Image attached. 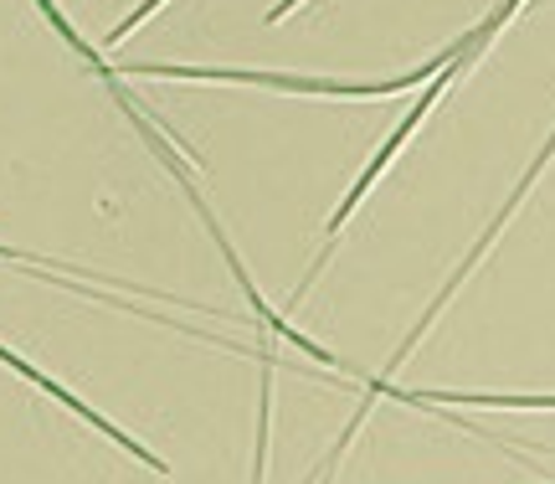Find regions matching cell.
Here are the masks:
<instances>
[{
  "mask_svg": "<svg viewBox=\"0 0 555 484\" xmlns=\"http://www.w3.org/2000/svg\"><path fill=\"white\" fill-rule=\"evenodd\" d=\"M0 361H5V366H16V371H21V377H26V382H31V386H37V392H47V397H52V403H57V407H67V412H78L82 423H88V428H99L103 438H114V444H119L124 454H129V459H139V464H150V469H155V474H170V464H159V459H155V454H150V448H144V444H139V438H129V433H124L119 423H108V418H103L99 407H88V403H82V397H78V392H67V386H62V382H52V377H47L41 366H31V361H26V356H16L11 345H0Z\"/></svg>",
  "mask_w": 555,
  "mask_h": 484,
  "instance_id": "cell-3",
  "label": "cell"
},
{
  "mask_svg": "<svg viewBox=\"0 0 555 484\" xmlns=\"http://www.w3.org/2000/svg\"><path fill=\"white\" fill-rule=\"evenodd\" d=\"M463 52V67H468V37H457L453 47H442L427 67H412V73H397L386 82H339V78H298V73H247V67H185V62H124L114 67L119 78H176V82H242V88H278V93H314V99H397L406 88H427L437 67Z\"/></svg>",
  "mask_w": 555,
  "mask_h": 484,
  "instance_id": "cell-1",
  "label": "cell"
},
{
  "mask_svg": "<svg viewBox=\"0 0 555 484\" xmlns=\"http://www.w3.org/2000/svg\"><path fill=\"white\" fill-rule=\"evenodd\" d=\"M457 73H463V52H457V58L448 62V67H437L433 78H427V93H422V99L412 103V114H406V119H401L397 129H391V135H386V144H380L376 155H371V161H365V170H360V176H356V186H350V191H345V202L335 206V217H330V227H324V232H330V242H335L339 232H345V222H350V217H356V206L365 202V191H371V186H376L380 176H386V165L397 161L401 150H406V140H412L416 129H422V124H427V114H433V109H437V99H442V93H448V82H453ZM330 242H324V247H330Z\"/></svg>",
  "mask_w": 555,
  "mask_h": 484,
  "instance_id": "cell-2",
  "label": "cell"
}]
</instances>
